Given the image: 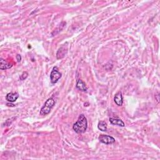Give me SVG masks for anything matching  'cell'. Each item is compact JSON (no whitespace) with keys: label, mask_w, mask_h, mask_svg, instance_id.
<instances>
[{"label":"cell","mask_w":160,"mask_h":160,"mask_svg":"<svg viewBox=\"0 0 160 160\" xmlns=\"http://www.w3.org/2000/svg\"><path fill=\"white\" fill-rule=\"evenodd\" d=\"M88 128V121L84 114H80L78 121L73 126V130L76 133H84Z\"/></svg>","instance_id":"1"},{"label":"cell","mask_w":160,"mask_h":160,"mask_svg":"<svg viewBox=\"0 0 160 160\" xmlns=\"http://www.w3.org/2000/svg\"><path fill=\"white\" fill-rule=\"evenodd\" d=\"M55 100H54L53 98H50L45 103H44V106L41 108L40 110V115H42V116H46V115L48 114L51 111H52V108L54 107V105H55Z\"/></svg>","instance_id":"2"},{"label":"cell","mask_w":160,"mask_h":160,"mask_svg":"<svg viewBox=\"0 0 160 160\" xmlns=\"http://www.w3.org/2000/svg\"><path fill=\"white\" fill-rule=\"evenodd\" d=\"M61 76L62 74L58 71L57 67H54L52 71V73H51L50 74L51 82H52L53 84H55V83L58 81V80L61 78Z\"/></svg>","instance_id":"3"},{"label":"cell","mask_w":160,"mask_h":160,"mask_svg":"<svg viewBox=\"0 0 160 160\" xmlns=\"http://www.w3.org/2000/svg\"><path fill=\"white\" fill-rule=\"evenodd\" d=\"M68 53V43H66L61 46L59 50H58L56 53V58L60 60L63 58Z\"/></svg>","instance_id":"4"},{"label":"cell","mask_w":160,"mask_h":160,"mask_svg":"<svg viewBox=\"0 0 160 160\" xmlns=\"http://www.w3.org/2000/svg\"><path fill=\"white\" fill-rule=\"evenodd\" d=\"M98 140L102 143H104L105 145H111L115 142V139L113 137L108 135H104L101 134L98 138Z\"/></svg>","instance_id":"5"},{"label":"cell","mask_w":160,"mask_h":160,"mask_svg":"<svg viewBox=\"0 0 160 160\" xmlns=\"http://www.w3.org/2000/svg\"><path fill=\"white\" fill-rule=\"evenodd\" d=\"M19 98V94L18 93H9L6 96V100H7L8 102L10 103H13V102L16 101L18 98Z\"/></svg>","instance_id":"6"},{"label":"cell","mask_w":160,"mask_h":160,"mask_svg":"<svg viewBox=\"0 0 160 160\" xmlns=\"http://www.w3.org/2000/svg\"><path fill=\"white\" fill-rule=\"evenodd\" d=\"M12 66H13L12 63L8 62L7 61H6L3 58H1V60H0V69L1 70L9 69L11 68Z\"/></svg>","instance_id":"7"},{"label":"cell","mask_w":160,"mask_h":160,"mask_svg":"<svg viewBox=\"0 0 160 160\" xmlns=\"http://www.w3.org/2000/svg\"><path fill=\"white\" fill-rule=\"evenodd\" d=\"M114 100L115 103H116L118 106H122L123 103L122 93H121V91L118 92L115 95Z\"/></svg>","instance_id":"8"},{"label":"cell","mask_w":160,"mask_h":160,"mask_svg":"<svg viewBox=\"0 0 160 160\" xmlns=\"http://www.w3.org/2000/svg\"><path fill=\"white\" fill-rule=\"evenodd\" d=\"M76 88L81 91H86L88 90L87 86H86L85 83L81 79L78 80L77 83H76Z\"/></svg>","instance_id":"9"},{"label":"cell","mask_w":160,"mask_h":160,"mask_svg":"<svg viewBox=\"0 0 160 160\" xmlns=\"http://www.w3.org/2000/svg\"><path fill=\"white\" fill-rule=\"evenodd\" d=\"M110 121L111 124H113V125H117L121 127H124L125 126L124 123L120 119H116V118H110Z\"/></svg>","instance_id":"10"},{"label":"cell","mask_w":160,"mask_h":160,"mask_svg":"<svg viewBox=\"0 0 160 160\" xmlns=\"http://www.w3.org/2000/svg\"><path fill=\"white\" fill-rule=\"evenodd\" d=\"M98 129L102 132H106L107 130V124L104 121H100L98 125Z\"/></svg>","instance_id":"11"},{"label":"cell","mask_w":160,"mask_h":160,"mask_svg":"<svg viewBox=\"0 0 160 160\" xmlns=\"http://www.w3.org/2000/svg\"><path fill=\"white\" fill-rule=\"evenodd\" d=\"M28 76V73L26 71H24L22 73V75L20 76V80H22V81H23V80L26 79Z\"/></svg>","instance_id":"12"},{"label":"cell","mask_w":160,"mask_h":160,"mask_svg":"<svg viewBox=\"0 0 160 160\" xmlns=\"http://www.w3.org/2000/svg\"><path fill=\"white\" fill-rule=\"evenodd\" d=\"M17 60L18 61V62H20L21 61V56L20 54H17Z\"/></svg>","instance_id":"13"}]
</instances>
